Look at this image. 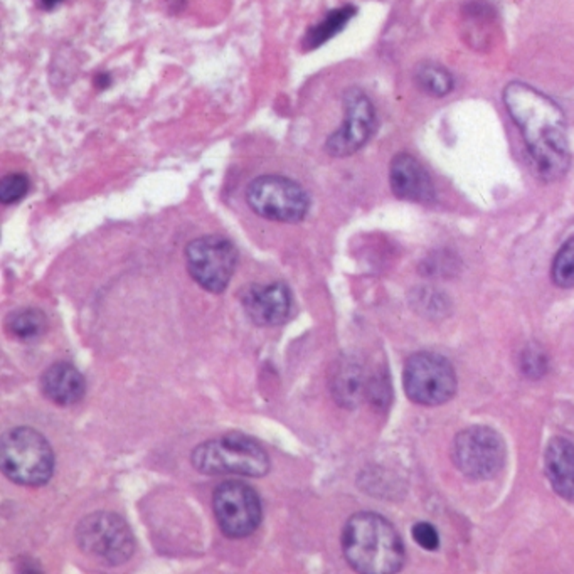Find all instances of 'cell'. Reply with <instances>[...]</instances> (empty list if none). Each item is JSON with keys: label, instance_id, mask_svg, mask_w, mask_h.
Wrapping results in <instances>:
<instances>
[{"label": "cell", "instance_id": "20", "mask_svg": "<svg viewBox=\"0 0 574 574\" xmlns=\"http://www.w3.org/2000/svg\"><path fill=\"white\" fill-rule=\"evenodd\" d=\"M551 276L558 287L574 288V238L562 244L556 253Z\"/></svg>", "mask_w": 574, "mask_h": 574}, {"label": "cell", "instance_id": "16", "mask_svg": "<svg viewBox=\"0 0 574 574\" xmlns=\"http://www.w3.org/2000/svg\"><path fill=\"white\" fill-rule=\"evenodd\" d=\"M332 394L335 401L344 408H356L369 396L371 379L366 369L356 359L341 360L332 374Z\"/></svg>", "mask_w": 574, "mask_h": 574}, {"label": "cell", "instance_id": "9", "mask_svg": "<svg viewBox=\"0 0 574 574\" xmlns=\"http://www.w3.org/2000/svg\"><path fill=\"white\" fill-rule=\"evenodd\" d=\"M187 272L199 287L223 293L238 265V249L223 236H202L187 244Z\"/></svg>", "mask_w": 574, "mask_h": 574}, {"label": "cell", "instance_id": "2", "mask_svg": "<svg viewBox=\"0 0 574 574\" xmlns=\"http://www.w3.org/2000/svg\"><path fill=\"white\" fill-rule=\"evenodd\" d=\"M342 551L359 573H398L404 564V544L388 519L376 512H359L345 522Z\"/></svg>", "mask_w": 574, "mask_h": 574}, {"label": "cell", "instance_id": "4", "mask_svg": "<svg viewBox=\"0 0 574 574\" xmlns=\"http://www.w3.org/2000/svg\"><path fill=\"white\" fill-rule=\"evenodd\" d=\"M190 461L196 470L206 475L234 474L257 478L270 472V457L265 448L241 433H228L201 443L192 452Z\"/></svg>", "mask_w": 574, "mask_h": 574}, {"label": "cell", "instance_id": "24", "mask_svg": "<svg viewBox=\"0 0 574 574\" xmlns=\"http://www.w3.org/2000/svg\"><path fill=\"white\" fill-rule=\"evenodd\" d=\"M95 83H97V87L100 88V89H103V88L110 87V83H112V78H110L108 74H98V76H97V80H95Z\"/></svg>", "mask_w": 574, "mask_h": 574}, {"label": "cell", "instance_id": "22", "mask_svg": "<svg viewBox=\"0 0 574 574\" xmlns=\"http://www.w3.org/2000/svg\"><path fill=\"white\" fill-rule=\"evenodd\" d=\"M522 369L528 376L539 379L547 371V358L541 347L529 345L522 354Z\"/></svg>", "mask_w": 574, "mask_h": 574}, {"label": "cell", "instance_id": "10", "mask_svg": "<svg viewBox=\"0 0 574 574\" xmlns=\"http://www.w3.org/2000/svg\"><path fill=\"white\" fill-rule=\"evenodd\" d=\"M213 511L219 529L231 539L253 534L258 529L263 516L257 490L238 480L224 482L215 488Z\"/></svg>", "mask_w": 574, "mask_h": 574}, {"label": "cell", "instance_id": "23", "mask_svg": "<svg viewBox=\"0 0 574 574\" xmlns=\"http://www.w3.org/2000/svg\"><path fill=\"white\" fill-rule=\"evenodd\" d=\"M413 539L426 551H436L440 547V536L428 522H418L413 528Z\"/></svg>", "mask_w": 574, "mask_h": 574}, {"label": "cell", "instance_id": "12", "mask_svg": "<svg viewBox=\"0 0 574 574\" xmlns=\"http://www.w3.org/2000/svg\"><path fill=\"white\" fill-rule=\"evenodd\" d=\"M246 316L257 325L273 327L287 320L291 312V293L285 283L251 285L241 295Z\"/></svg>", "mask_w": 574, "mask_h": 574}, {"label": "cell", "instance_id": "26", "mask_svg": "<svg viewBox=\"0 0 574 574\" xmlns=\"http://www.w3.org/2000/svg\"><path fill=\"white\" fill-rule=\"evenodd\" d=\"M167 2H169L173 11H181L184 7V4H186V0H167Z\"/></svg>", "mask_w": 574, "mask_h": 574}, {"label": "cell", "instance_id": "18", "mask_svg": "<svg viewBox=\"0 0 574 574\" xmlns=\"http://www.w3.org/2000/svg\"><path fill=\"white\" fill-rule=\"evenodd\" d=\"M7 329L15 339L22 342H34L43 337L47 329V318L38 308H22L11 314L7 320Z\"/></svg>", "mask_w": 574, "mask_h": 574}, {"label": "cell", "instance_id": "8", "mask_svg": "<svg viewBox=\"0 0 574 574\" xmlns=\"http://www.w3.org/2000/svg\"><path fill=\"white\" fill-rule=\"evenodd\" d=\"M452 457L465 477L490 480L502 472L507 450L497 431L488 426H470L455 436Z\"/></svg>", "mask_w": 574, "mask_h": 574}, {"label": "cell", "instance_id": "1", "mask_svg": "<svg viewBox=\"0 0 574 574\" xmlns=\"http://www.w3.org/2000/svg\"><path fill=\"white\" fill-rule=\"evenodd\" d=\"M503 105L514 120L534 169L544 182L562 179L571 165L568 123L560 105L543 91L514 81L503 89Z\"/></svg>", "mask_w": 574, "mask_h": 574}, {"label": "cell", "instance_id": "14", "mask_svg": "<svg viewBox=\"0 0 574 574\" xmlns=\"http://www.w3.org/2000/svg\"><path fill=\"white\" fill-rule=\"evenodd\" d=\"M545 477L561 499L574 502V445L562 438H553L544 452Z\"/></svg>", "mask_w": 574, "mask_h": 574}, {"label": "cell", "instance_id": "11", "mask_svg": "<svg viewBox=\"0 0 574 574\" xmlns=\"http://www.w3.org/2000/svg\"><path fill=\"white\" fill-rule=\"evenodd\" d=\"M376 130V110L373 101L360 89L349 88L344 93V122L325 142L332 157L344 158L359 152Z\"/></svg>", "mask_w": 574, "mask_h": 574}, {"label": "cell", "instance_id": "19", "mask_svg": "<svg viewBox=\"0 0 574 574\" xmlns=\"http://www.w3.org/2000/svg\"><path fill=\"white\" fill-rule=\"evenodd\" d=\"M415 81L425 93H428L431 97H436V98L446 97L455 87L453 76L450 74V72L442 64H436L431 61H425V63L418 64V68L415 70Z\"/></svg>", "mask_w": 574, "mask_h": 574}, {"label": "cell", "instance_id": "17", "mask_svg": "<svg viewBox=\"0 0 574 574\" xmlns=\"http://www.w3.org/2000/svg\"><path fill=\"white\" fill-rule=\"evenodd\" d=\"M356 13H358V9L354 5H344V7L331 11L318 24L307 30V34L303 38V49L314 51L322 44L331 41L332 38H335L341 30H344Z\"/></svg>", "mask_w": 574, "mask_h": 574}, {"label": "cell", "instance_id": "21", "mask_svg": "<svg viewBox=\"0 0 574 574\" xmlns=\"http://www.w3.org/2000/svg\"><path fill=\"white\" fill-rule=\"evenodd\" d=\"M30 192V177L26 173H9L0 182V202L14 204Z\"/></svg>", "mask_w": 574, "mask_h": 574}, {"label": "cell", "instance_id": "3", "mask_svg": "<svg viewBox=\"0 0 574 574\" xmlns=\"http://www.w3.org/2000/svg\"><path fill=\"white\" fill-rule=\"evenodd\" d=\"M0 467L17 485L39 487L55 474V452L39 431L19 426L2 436Z\"/></svg>", "mask_w": 574, "mask_h": 574}, {"label": "cell", "instance_id": "7", "mask_svg": "<svg viewBox=\"0 0 574 574\" xmlns=\"http://www.w3.org/2000/svg\"><path fill=\"white\" fill-rule=\"evenodd\" d=\"M402 386L411 401L423 406H438L453 398L457 391V376L453 366L443 356L418 352L406 360Z\"/></svg>", "mask_w": 574, "mask_h": 574}, {"label": "cell", "instance_id": "15", "mask_svg": "<svg viewBox=\"0 0 574 574\" xmlns=\"http://www.w3.org/2000/svg\"><path fill=\"white\" fill-rule=\"evenodd\" d=\"M41 389L49 401L59 406H70L85 396L87 383L83 374L72 364H53L41 377Z\"/></svg>", "mask_w": 574, "mask_h": 574}, {"label": "cell", "instance_id": "25", "mask_svg": "<svg viewBox=\"0 0 574 574\" xmlns=\"http://www.w3.org/2000/svg\"><path fill=\"white\" fill-rule=\"evenodd\" d=\"M61 2H64V0H39V5L43 7L44 11H53L58 7Z\"/></svg>", "mask_w": 574, "mask_h": 574}, {"label": "cell", "instance_id": "5", "mask_svg": "<svg viewBox=\"0 0 574 574\" xmlns=\"http://www.w3.org/2000/svg\"><path fill=\"white\" fill-rule=\"evenodd\" d=\"M253 213L278 223H300L310 209V198L299 182L283 175H261L246 189Z\"/></svg>", "mask_w": 574, "mask_h": 574}, {"label": "cell", "instance_id": "6", "mask_svg": "<svg viewBox=\"0 0 574 574\" xmlns=\"http://www.w3.org/2000/svg\"><path fill=\"white\" fill-rule=\"evenodd\" d=\"M76 541L88 556L110 566L123 564L135 551L129 524L114 512H93L76 528Z\"/></svg>", "mask_w": 574, "mask_h": 574}, {"label": "cell", "instance_id": "13", "mask_svg": "<svg viewBox=\"0 0 574 574\" xmlns=\"http://www.w3.org/2000/svg\"><path fill=\"white\" fill-rule=\"evenodd\" d=\"M389 184L398 199L419 204H430L436 199L435 184L430 173L419 160L406 152L393 158L389 167Z\"/></svg>", "mask_w": 574, "mask_h": 574}]
</instances>
